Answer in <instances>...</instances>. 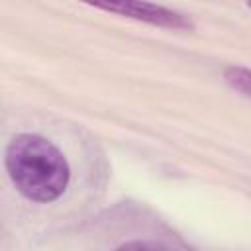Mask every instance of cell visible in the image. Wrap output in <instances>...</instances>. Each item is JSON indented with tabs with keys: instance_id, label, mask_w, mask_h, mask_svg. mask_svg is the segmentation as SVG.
<instances>
[{
	"instance_id": "6da1fadb",
	"label": "cell",
	"mask_w": 251,
	"mask_h": 251,
	"mask_svg": "<svg viewBox=\"0 0 251 251\" xmlns=\"http://www.w3.org/2000/svg\"><path fill=\"white\" fill-rule=\"evenodd\" d=\"M6 169L16 188L33 202L57 200L71 178L63 153L45 137L16 135L6 147Z\"/></svg>"
},
{
	"instance_id": "7a4b0ae2",
	"label": "cell",
	"mask_w": 251,
	"mask_h": 251,
	"mask_svg": "<svg viewBox=\"0 0 251 251\" xmlns=\"http://www.w3.org/2000/svg\"><path fill=\"white\" fill-rule=\"evenodd\" d=\"M96 8L108 10V12H118L122 16H129L135 20H143L155 25H167V27H190L192 24L163 6H155V4H145V2H120V4H96Z\"/></svg>"
},
{
	"instance_id": "3957f363",
	"label": "cell",
	"mask_w": 251,
	"mask_h": 251,
	"mask_svg": "<svg viewBox=\"0 0 251 251\" xmlns=\"http://www.w3.org/2000/svg\"><path fill=\"white\" fill-rule=\"evenodd\" d=\"M226 80L237 88L239 92L251 96V71L247 69H239V67H231L226 71Z\"/></svg>"
},
{
	"instance_id": "277c9868",
	"label": "cell",
	"mask_w": 251,
	"mask_h": 251,
	"mask_svg": "<svg viewBox=\"0 0 251 251\" xmlns=\"http://www.w3.org/2000/svg\"><path fill=\"white\" fill-rule=\"evenodd\" d=\"M116 251H167V249L153 241H129V243L118 247Z\"/></svg>"
},
{
	"instance_id": "5b68a950",
	"label": "cell",
	"mask_w": 251,
	"mask_h": 251,
	"mask_svg": "<svg viewBox=\"0 0 251 251\" xmlns=\"http://www.w3.org/2000/svg\"><path fill=\"white\" fill-rule=\"evenodd\" d=\"M249 8H251V4H249Z\"/></svg>"
}]
</instances>
